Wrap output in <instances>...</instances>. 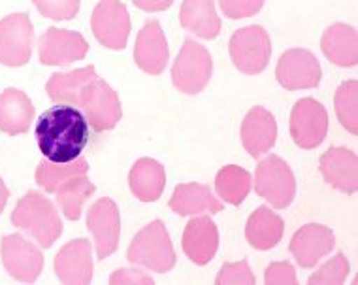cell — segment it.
<instances>
[{"label":"cell","instance_id":"1","mask_svg":"<svg viewBox=\"0 0 358 285\" xmlns=\"http://www.w3.org/2000/svg\"><path fill=\"white\" fill-rule=\"evenodd\" d=\"M38 148L48 161L70 162L87 148L91 130L85 116L72 104L53 106L38 118Z\"/></svg>","mask_w":358,"mask_h":285},{"label":"cell","instance_id":"2","mask_svg":"<svg viewBox=\"0 0 358 285\" xmlns=\"http://www.w3.org/2000/svg\"><path fill=\"white\" fill-rule=\"evenodd\" d=\"M12 223L25 230L42 248H51L61 236L62 223L51 200L40 193H27L12 214Z\"/></svg>","mask_w":358,"mask_h":285},{"label":"cell","instance_id":"3","mask_svg":"<svg viewBox=\"0 0 358 285\" xmlns=\"http://www.w3.org/2000/svg\"><path fill=\"white\" fill-rule=\"evenodd\" d=\"M129 260L155 272H168L176 265V251L166 227L162 221H151L145 225L130 242Z\"/></svg>","mask_w":358,"mask_h":285},{"label":"cell","instance_id":"4","mask_svg":"<svg viewBox=\"0 0 358 285\" xmlns=\"http://www.w3.org/2000/svg\"><path fill=\"white\" fill-rule=\"evenodd\" d=\"M211 72L213 62L208 50L194 40H185L172 67L173 85L181 93L196 95L210 83Z\"/></svg>","mask_w":358,"mask_h":285},{"label":"cell","instance_id":"5","mask_svg":"<svg viewBox=\"0 0 358 285\" xmlns=\"http://www.w3.org/2000/svg\"><path fill=\"white\" fill-rule=\"evenodd\" d=\"M255 189L273 208H287L294 199L296 180L287 162L278 155H268L259 162Z\"/></svg>","mask_w":358,"mask_h":285},{"label":"cell","instance_id":"6","mask_svg":"<svg viewBox=\"0 0 358 285\" xmlns=\"http://www.w3.org/2000/svg\"><path fill=\"white\" fill-rule=\"evenodd\" d=\"M272 55V42L268 32L259 25L245 27L230 38V57L236 69L245 74H259L268 67Z\"/></svg>","mask_w":358,"mask_h":285},{"label":"cell","instance_id":"7","mask_svg":"<svg viewBox=\"0 0 358 285\" xmlns=\"http://www.w3.org/2000/svg\"><path fill=\"white\" fill-rule=\"evenodd\" d=\"M94 130H110L121 121L123 110L117 93L104 80H93L81 91L80 104Z\"/></svg>","mask_w":358,"mask_h":285},{"label":"cell","instance_id":"8","mask_svg":"<svg viewBox=\"0 0 358 285\" xmlns=\"http://www.w3.org/2000/svg\"><path fill=\"white\" fill-rule=\"evenodd\" d=\"M34 46V29L27 13H12L0 21V62L6 67H23L29 62Z\"/></svg>","mask_w":358,"mask_h":285},{"label":"cell","instance_id":"9","mask_svg":"<svg viewBox=\"0 0 358 285\" xmlns=\"http://www.w3.org/2000/svg\"><path fill=\"white\" fill-rule=\"evenodd\" d=\"M328 132V113L315 99L298 100L290 113V137L296 146L313 149L321 146Z\"/></svg>","mask_w":358,"mask_h":285},{"label":"cell","instance_id":"10","mask_svg":"<svg viewBox=\"0 0 358 285\" xmlns=\"http://www.w3.org/2000/svg\"><path fill=\"white\" fill-rule=\"evenodd\" d=\"M91 27L96 40L108 50H124L130 34V18L121 0H100Z\"/></svg>","mask_w":358,"mask_h":285},{"label":"cell","instance_id":"11","mask_svg":"<svg viewBox=\"0 0 358 285\" xmlns=\"http://www.w3.org/2000/svg\"><path fill=\"white\" fill-rule=\"evenodd\" d=\"M89 50V43L80 32L64 31L51 27L38 42L40 62L45 67H61L83 59Z\"/></svg>","mask_w":358,"mask_h":285},{"label":"cell","instance_id":"12","mask_svg":"<svg viewBox=\"0 0 358 285\" xmlns=\"http://www.w3.org/2000/svg\"><path fill=\"white\" fill-rule=\"evenodd\" d=\"M87 227L93 232L99 259L110 257L119 246L121 217L117 204L111 199L96 200L87 211Z\"/></svg>","mask_w":358,"mask_h":285},{"label":"cell","instance_id":"13","mask_svg":"<svg viewBox=\"0 0 358 285\" xmlns=\"http://www.w3.org/2000/svg\"><path fill=\"white\" fill-rule=\"evenodd\" d=\"M2 263L12 278L32 284L42 272L43 257L42 251L23 236L8 235L2 240Z\"/></svg>","mask_w":358,"mask_h":285},{"label":"cell","instance_id":"14","mask_svg":"<svg viewBox=\"0 0 358 285\" xmlns=\"http://www.w3.org/2000/svg\"><path fill=\"white\" fill-rule=\"evenodd\" d=\"M278 81L285 89H311L321 81V64L317 57L308 50L285 51L275 70Z\"/></svg>","mask_w":358,"mask_h":285},{"label":"cell","instance_id":"15","mask_svg":"<svg viewBox=\"0 0 358 285\" xmlns=\"http://www.w3.org/2000/svg\"><path fill=\"white\" fill-rule=\"evenodd\" d=\"M336 246V236L328 227L319 223L303 225L290 240V253L303 268L315 267Z\"/></svg>","mask_w":358,"mask_h":285},{"label":"cell","instance_id":"16","mask_svg":"<svg viewBox=\"0 0 358 285\" xmlns=\"http://www.w3.org/2000/svg\"><path fill=\"white\" fill-rule=\"evenodd\" d=\"M55 272L62 284H91L93 279L91 242L87 238H78L66 244L55 257Z\"/></svg>","mask_w":358,"mask_h":285},{"label":"cell","instance_id":"17","mask_svg":"<svg viewBox=\"0 0 358 285\" xmlns=\"http://www.w3.org/2000/svg\"><path fill=\"white\" fill-rule=\"evenodd\" d=\"M278 138V123L262 106H255L241 123V142L251 157H260L273 148Z\"/></svg>","mask_w":358,"mask_h":285},{"label":"cell","instance_id":"18","mask_svg":"<svg viewBox=\"0 0 358 285\" xmlns=\"http://www.w3.org/2000/svg\"><path fill=\"white\" fill-rule=\"evenodd\" d=\"M168 57L170 50L159 21H148L136 38V48H134L136 64L148 74H161L166 69Z\"/></svg>","mask_w":358,"mask_h":285},{"label":"cell","instance_id":"19","mask_svg":"<svg viewBox=\"0 0 358 285\" xmlns=\"http://www.w3.org/2000/svg\"><path fill=\"white\" fill-rule=\"evenodd\" d=\"M321 172L324 180L338 191L352 195L358 187L357 153L347 148H330L321 155Z\"/></svg>","mask_w":358,"mask_h":285},{"label":"cell","instance_id":"20","mask_svg":"<svg viewBox=\"0 0 358 285\" xmlns=\"http://www.w3.org/2000/svg\"><path fill=\"white\" fill-rule=\"evenodd\" d=\"M219 248V230L210 217H194L183 232V251L196 265H208Z\"/></svg>","mask_w":358,"mask_h":285},{"label":"cell","instance_id":"21","mask_svg":"<svg viewBox=\"0 0 358 285\" xmlns=\"http://www.w3.org/2000/svg\"><path fill=\"white\" fill-rule=\"evenodd\" d=\"M34 108L31 99L19 89H6L0 93V130L6 134H23L31 127Z\"/></svg>","mask_w":358,"mask_h":285},{"label":"cell","instance_id":"22","mask_svg":"<svg viewBox=\"0 0 358 285\" xmlns=\"http://www.w3.org/2000/svg\"><path fill=\"white\" fill-rule=\"evenodd\" d=\"M322 53L338 67H355L358 62L357 31L345 23L328 27L321 40Z\"/></svg>","mask_w":358,"mask_h":285},{"label":"cell","instance_id":"23","mask_svg":"<svg viewBox=\"0 0 358 285\" xmlns=\"http://www.w3.org/2000/svg\"><path fill=\"white\" fill-rule=\"evenodd\" d=\"M179 21L183 29L206 40H213L221 31V19L213 0H183Z\"/></svg>","mask_w":358,"mask_h":285},{"label":"cell","instance_id":"24","mask_svg":"<svg viewBox=\"0 0 358 285\" xmlns=\"http://www.w3.org/2000/svg\"><path fill=\"white\" fill-rule=\"evenodd\" d=\"M129 183L132 193L142 202H155L164 191L166 186V172L161 162L153 159H140L132 167L129 176Z\"/></svg>","mask_w":358,"mask_h":285},{"label":"cell","instance_id":"25","mask_svg":"<svg viewBox=\"0 0 358 285\" xmlns=\"http://www.w3.org/2000/svg\"><path fill=\"white\" fill-rule=\"evenodd\" d=\"M170 208L179 216H194L200 211H217L222 210V204L213 197V193L208 186L202 183H183L176 187L172 199H170Z\"/></svg>","mask_w":358,"mask_h":285},{"label":"cell","instance_id":"26","mask_svg":"<svg viewBox=\"0 0 358 285\" xmlns=\"http://www.w3.org/2000/svg\"><path fill=\"white\" fill-rule=\"evenodd\" d=\"M283 230V219L275 211L262 206V208H257V211H253L249 217L245 236L253 248L264 251V249H272L273 246H278Z\"/></svg>","mask_w":358,"mask_h":285},{"label":"cell","instance_id":"27","mask_svg":"<svg viewBox=\"0 0 358 285\" xmlns=\"http://www.w3.org/2000/svg\"><path fill=\"white\" fill-rule=\"evenodd\" d=\"M96 70L94 67L66 72V74H53L48 81L45 91L50 99L59 104H80V95L93 80H96Z\"/></svg>","mask_w":358,"mask_h":285},{"label":"cell","instance_id":"28","mask_svg":"<svg viewBox=\"0 0 358 285\" xmlns=\"http://www.w3.org/2000/svg\"><path fill=\"white\" fill-rule=\"evenodd\" d=\"M89 170L85 159H76L70 162H53L43 159L36 168V183L48 193H55L64 181L72 180L76 176H85Z\"/></svg>","mask_w":358,"mask_h":285},{"label":"cell","instance_id":"29","mask_svg":"<svg viewBox=\"0 0 358 285\" xmlns=\"http://www.w3.org/2000/svg\"><path fill=\"white\" fill-rule=\"evenodd\" d=\"M217 195L229 204H241L251 189V176L248 170L236 165H229L219 170L215 178Z\"/></svg>","mask_w":358,"mask_h":285},{"label":"cell","instance_id":"30","mask_svg":"<svg viewBox=\"0 0 358 285\" xmlns=\"http://www.w3.org/2000/svg\"><path fill=\"white\" fill-rule=\"evenodd\" d=\"M94 183L89 181L85 176H76L72 180L64 181L59 189H57V202L61 206L64 216L78 221L81 217V206L91 195L94 193Z\"/></svg>","mask_w":358,"mask_h":285},{"label":"cell","instance_id":"31","mask_svg":"<svg viewBox=\"0 0 358 285\" xmlns=\"http://www.w3.org/2000/svg\"><path fill=\"white\" fill-rule=\"evenodd\" d=\"M357 97H358V81L351 80L341 83L338 93H336V113L341 125L345 127L351 134L358 132V116H357Z\"/></svg>","mask_w":358,"mask_h":285},{"label":"cell","instance_id":"32","mask_svg":"<svg viewBox=\"0 0 358 285\" xmlns=\"http://www.w3.org/2000/svg\"><path fill=\"white\" fill-rule=\"evenodd\" d=\"M347 274H349V260H347V257L343 253H338L309 278V284L341 285L345 281Z\"/></svg>","mask_w":358,"mask_h":285},{"label":"cell","instance_id":"33","mask_svg":"<svg viewBox=\"0 0 358 285\" xmlns=\"http://www.w3.org/2000/svg\"><path fill=\"white\" fill-rule=\"evenodd\" d=\"M42 15L55 21H69L80 12V0H32Z\"/></svg>","mask_w":358,"mask_h":285},{"label":"cell","instance_id":"34","mask_svg":"<svg viewBox=\"0 0 358 285\" xmlns=\"http://www.w3.org/2000/svg\"><path fill=\"white\" fill-rule=\"evenodd\" d=\"M217 285H253L255 276L249 268L248 260L241 263H227L215 279Z\"/></svg>","mask_w":358,"mask_h":285},{"label":"cell","instance_id":"35","mask_svg":"<svg viewBox=\"0 0 358 285\" xmlns=\"http://www.w3.org/2000/svg\"><path fill=\"white\" fill-rule=\"evenodd\" d=\"M219 4L229 18L241 19L255 15L262 8L264 0H219Z\"/></svg>","mask_w":358,"mask_h":285},{"label":"cell","instance_id":"36","mask_svg":"<svg viewBox=\"0 0 358 285\" xmlns=\"http://www.w3.org/2000/svg\"><path fill=\"white\" fill-rule=\"evenodd\" d=\"M264 281L268 285H294L298 279L294 267L287 260H281V263H272L266 268Z\"/></svg>","mask_w":358,"mask_h":285},{"label":"cell","instance_id":"37","mask_svg":"<svg viewBox=\"0 0 358 285\" xmlns=\"http://www.w3.org/2000/svg\"><path fill=\"white\" fill-rule=\"evenodd\" d=\"M111 285H153V278L142 270H132V268H119L111 274Z\"/></svg>","mask_w":358,"mask_h":285},{"label":"cell","instance_id":"38","mask_svg":"<svg viewBox=\"0 0 358 285\" xmlns=\"http://www.w3.org/2000/svg\"><path fill=\"white\" fill-rule=\"evenodd\" d=\"M132 2H134V6L145 10V12H162L173 4V0H132Z\"/></svg>","mask_w":358,"mask_h":285},{"label":"cell","instance_id":"39","mask_svg":"<svg viewBox=\"0 0 358 285\" xmlns=\"http://www.w3.org/2000/svg\"><path fill=\"white\" fill-rule=\"evenodd\" d=\"M8 197H10V193H8L6 183H4V181H2V178H0V214H2L4 206H6Z\"/></svg>","mask_w":358,"mask_h":285}]
</instances>
